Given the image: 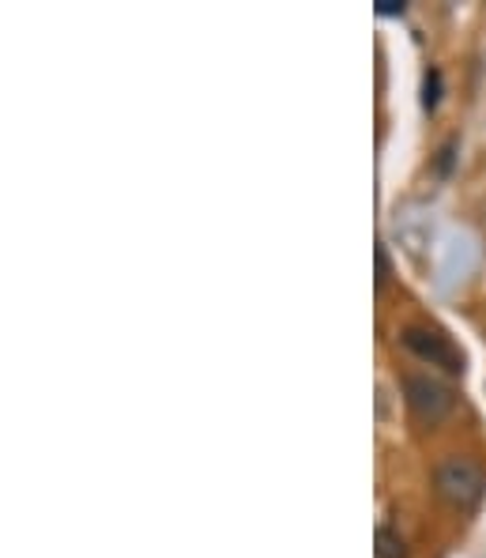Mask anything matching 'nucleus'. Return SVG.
Instances as JSON below:
<instances>
[{
    "label": "nucleus",
    "mask_w": 486,
    "mask_h": 558,
    "mask_svg": "<svg viewBox=\"0 0 486 558\" xmlns=\"http://www.w3.org/2000/svg\"><path fill=\"white\" fill-rule=\"evenodd\" d=\"M434 495L441 498V506H449L452 513H475L486 498V468L475 457L449 453L434 468Z\"/></svg>",
    "instance_id": "obj_1"
},
{
    "label": "nucleus",
    "mask_w": 486,
    "mask_h": 558,
    "mask_svg": "<svg viewBox=\"0 0 486 558\" xmlns=\"http://www.w3.org/2000/svg\"><path fill=\"white\" fill-rule=\"evenodd\" d=\"M403 404H408L415 423L438 426L452 415V408H457V392L434 374H408L403 377Z\"/></svg>",
    "instance_id": "obj_2"
},
{
    "label": "nucleus",
    "mask_w": 486,
    "mask_h": 558,
    "mask_svg": "<svg viewBox=\"0 0 486 558\" xmlns=\"http://www.w3.org/2000/svg\"><path fill=\"white\" fill-rule=\"evenodd\" d=\"M400 343L418 359L423 366H434V371L460 377L464 374V351L452 343V336H445L441 328L434 325H408L400 332Z\"/></svg>",
    "instance_id": "obj_3"
},
{
    "label": "nucleus",
    "mask_w": 486,
    "mask_h": 558,
    "mask_svg": "<svg viewBox=\"0 0 486 558\" xmlns=\"http://www.w3.org/2000/svg\"><path fill=\"white\" fill-rule=\"evenodd\" d=\"M377 558H408V551H403V539L397 536L392 529H377Z\"/></svg>",
    "instance_id": "obj_4"
},
{
    "label": "nucleus",
    "mask_w": 486,
    "mask_h": 558,
    "mask_svg": "<svg viewBox=\"0 0 486 558\" xmlns=\"http://www.w3.org/2000/svg\"><path fill=\"white\" fill-rule=\"evenodd\" d=\"M385 279H389V253L385 245H377V287H385Z\"/></svg>",
    "instance_id": "obj_5"
}]
</instances>
